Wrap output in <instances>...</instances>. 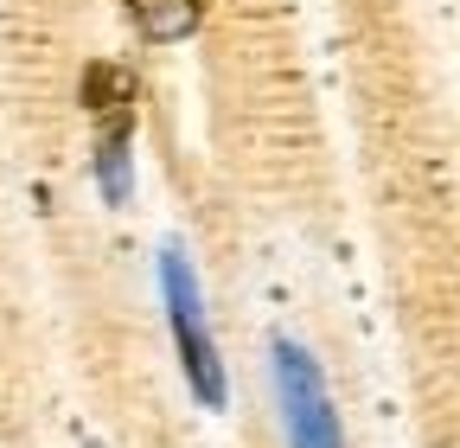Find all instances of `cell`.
Returning <instances> with one entry per match:
<instances>
[{"instance_id": "cell-1", "label": "cell", "mask_w": 460, "mask_h": 448, "mask_svg": "<svg viewBox=\"0 0 460 448\" xmlns=\"http://www.w3.org/2000/svg\"><path fill=\"white\" fill-rule=\"evenodd\" d=\"M160 301H166V327H172V346H180V372L192 384V398L205 410L224 404V359H217V340L205 327V308H199V275H192V256L180 244L160 250Z\"/></svg>"}, {"instance_id": "cell-2", "label": "cell", "mask_w": 460, "mask_h": 448, "mask_svg": "<svg viewBox=\"0 0 460 448\" xmlns=\"http://www.w3.org/2000/svg\"><path fill=\"white\" fill-rule=\"evenodd\" d=\"M269 365H275V404H281L288 448H345L339 410H332L326 378H320V359L301 340L275 333V340H269Z\"/></svg>"}, {"instance_id": "cell-3", "label": "cell", "mask_w": 460, "mask_h": 448, "mask_svg": "<svg viewBox=\"0 0 460 448\" xmlns=\"http://www.w3.org/2000/svg\"><path fill=\"white\" fill-rule=\"evenodd\" d=\"M77 96H84V109L96 116V135H115V129H128L135 135V77L122 71V65H109V58H96V65H84V84H77Z\"/></svg>"}, {"instance_id": "cell-4", "label": "cell", "mask_w": 460, "mask_h": 448, "mask_svg": "<svg viewBox=\"0 0 460 448\" xmlns=\"http://www.w3.org/2000/svg\"><path fill=\"white\" fill-rule=\"evenodd\" d=\"M147 45H180L199 32V0H122Z\"/></svg>"}, {"instance_id": "cell-5", "label": "cell", "mask_w": 460, "mask_h": 448, "mask_svg": "<svg viewBox=\"0 0 460 448\" xmlns=\"http://www.w3.org/2000/svg\"><path fill=\"white\" fill-rule=\"evenodd\" d=\"M128 129H115V135H96V186L109 205H122L135 193V166H128Z\"/></svg>"}, {"instance_id": "cell-6", "label": "cell", "mask_w": 460, "mask_h": 448, "mask_svg": "<svg viewBox=\"0 0 460 448\" xmlns=\"http://www.w3.org/2000/svg\"><path fill=\"white\" fill-rule=\"evenodd\" d=\"M90 448H102V442H90Z\"/></svg>"}]
</instances>
